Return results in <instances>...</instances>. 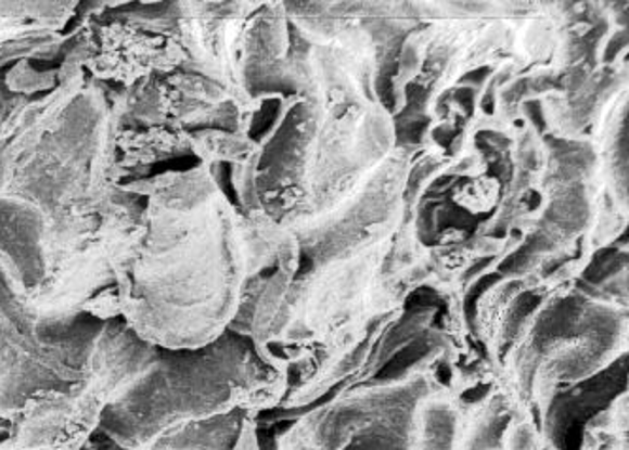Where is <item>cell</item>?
<instances>
[{
	"label": "cell",
	"instance_id": "52a82bcc",
	"mask_svg": "<svg viewBox=\"0 0 629 450\" xmlns=\"http://www.w3.org/2000/svg\"><path fill=\"white\" fill-rule=\"evenodd\" d=\"M103 324L88 312L46 314L0 271V422L10 424L40 394L78 383Z\"/></svg>",
	"mask_w": 629,
	"mask_h": 450
},
{
	"label": "cell",
	"instance_id": "8fae6325",
	"mask_svg": "<svg viewBox=\"0 0 629 450\" xmlns=\"http://www.w3.org/2000/svg\"><path fill=\"white\" fill-rule=\"evenodd\" d=\"M582 450H628V432L586 434Z\"/></svg>",
	"mask_w": 629,
	"mask_h": 450
},
{
	"label": "cell",
	"instance_id": "277c9868",
	"mask_svg": "<svg viewBox=\"0 0 629 450\" xmlns=\"http://www.w3.org/2000/svg\"><path fill=\"white\" fill-rule=\"evenodd\" d=\"M249 97L197 68H176L116 89V146L127 178L185 155L201 163H241Z\"/></svg>",
	"mask_w": 629,
	"mask_h": 450
},
{
	"label": "cell",
	"instance_id": "6da1fadb",
	"mask_svg": "<svg viewBox=\"0 0 629 450\" xmlns=\"http://www.w3.org/2000/svg\"><path fill=\"white\" fill-rule=\"evenodd\" d=\"M116 89L89 75L74 38L57 67L25 60L0 75V271L27 299L111 258L139 218Z\"/></svg>",
	"mask_w": 629,
	"mask_h": 450
},
{
	"label": "cell",
	"instance_id": "ba28073f",
	"mask_svg": "<svg viewBox=\"0 0 629 450\" xmlns=\"http://www.w3.org/2000/svg\"><path fill=\"white\" fill-rule=\"evenodd\" d=\"M437 386L425 365L389 383L356 388L295 422L274 450H350L361 441L407 450L418 406Z\"/></svg>",
	"mask_w": 629,
	"mask_h": 450
},
{
	"label": "cell",
	"instance_id": "7a4b0ae2",
	"mask_svg": "<svg viewBox=\"0 0 629 450\" xmlns=\"http://www.w3.org/2000/svg\"><path fill=\"white\" fill-rule=\"evenodd\" d=\"M214 165L125 182L139 218L111 252L112 318L163 350L205 347L229 332L257 259V236Z\"/></svg>",
	"mask_w": 629,
	"mask_h": 450
},
{
	"label": "cell",
	"instance_id": "9c48e42d",
	"mask_svg": "<svg viewBox=\"0 0 629 450\" xmlns=\"http://www.w3.org/2000/svg\"><path fill=\"white\" fill-rule=\"evenodd\" d=\"M78 2H0V75L17 61L55 60Z\"/></svg>",
	"mask_w": 629,
	"mask_h": 450
},
{
	"label": "cell",
	"instance_id": "8992f818",
	"mask_svg": "<svg viewBox=\"0 0 629 450\" xmlns=\"http://www.w3.org/2000/svg\"><path fill=\"white\" fill-rule=\"evenodd\" d=\"M66 40L89 75L114 88L188 67L190 2H78Z\"/></svg>",
	"mask_w": 629,
	"mask_h": 450
},
{
	"label": "cell",
	"instance_id": "30bf717a",
	"mask_svg": "<svg viewBox=\"0 0 629 450\" xmlns=\"http://www.w3.org/2000/svg\"><path fill=\"white\" fill-rule=\"evenodd\" d=\"M257 429L259 413L234 411L175 429L147 450H261Z\"/></svg>",
	"mask_w": 629,
	"mask_h": 450
},
{
	"label": "cell",
	"instance_id": "7c38bea8",
	"mask_svg": "<svg viewBox=\"0 0 629 450\" xmlns=\"http://www.w3.org/2000/svg\"><path fill=\"white\" fill-rule=\"evenodd\" d=\"M350 450H397L388 445L378 443V441H361V443L354 445Z\"/></svg>",
	"mask_w": 629,
	"mask_h": 450
},
{
	"label": "cell",
	"instance_id": "5b68a950",
	"mask_svg": "<svg viewBox=\"0 0 629 450\" xmlns=\"http://www.w3.org/2000/svg\"><path fill=\"white\" fill-rule=\"evenodd\" d=\"M155 355L157 348L139 339L121 318L106 320L80 381L30 399L4 437L27 450L84 449L99 432L104 409L146 373Z\"/></svg>",
	"mask_w": 629,
	"mask_h": 450
},
{
	"label": "cell",
	"instance_id": "4fadbf2b",
	"mask_svg": "<svg viewBox=\"0 0 629 450\" xmlns=\"http://www.w3.org/2000/svg\"><path fill=\"white\" fill-rule=\"evenodd\" d=\"M7 432H8V424H4V422H0V436H2V434H4V436H7Z\"/></svg>",
	"mask_w": 629,
	"mask_h": 450
},
{
	"label": "cell",
	"instance_id": "3957f363",
	"mask_svg": "<svg viewBox=\"0 0 629 450\" xmlns=\"http://www.w3.org/2000/svg\"><path fill=\"white\" fill-rule=\"evenodd\" d=\"M284 370L234 332L198 348H157L146 373L104 409L99 424L124 450H147L175 429L234 411L261 413L284 396Z\"/></svg>",
	"mask_w": 629,
	"mask_h": 450
}]
</instances>
